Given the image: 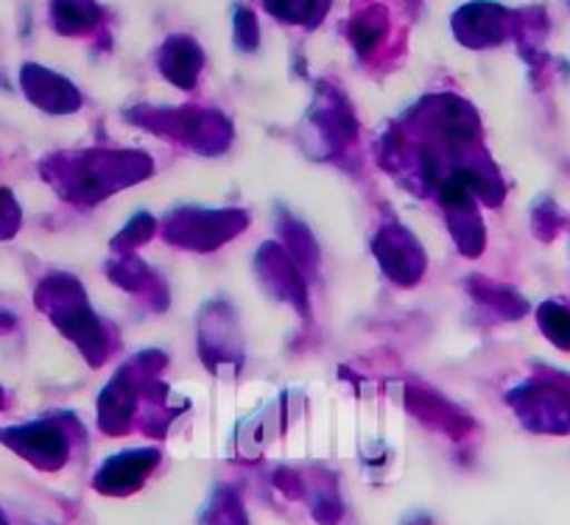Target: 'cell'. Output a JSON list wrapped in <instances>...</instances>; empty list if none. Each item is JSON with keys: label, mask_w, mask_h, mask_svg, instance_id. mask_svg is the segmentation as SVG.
Listing matches in <instances>:
<instances>
[{"label": "cell", "mask_w": 570, "mask_h": 525, "mask_svg": "<svg viewBox=\"0 0 570 525\" xmlns=\"http://www.w3.org/2000/svg\"><path fill=\"white\" fill-rule=\"evenodd\" d=\"M177 227H171V240L190 238L188 246H216L227 240L235 229H244L246 218L240 212H190V216H177Z\"/></svg>", "instance_id": "6da1fadb"}, {"label": "cell", "mask_w": 570, "mask_h": 525, "mask_svg": "<svg viewBox=\"0 0 570 525\" xmlns=\"http://www.w3.org/2000/svg\"><path fill=\"white\" fill-rule=\"evenodd\" d=\"M375 249L377 255H381L383 269H386L394 280L409 286V283H414L416 277L422 275V266H425V262H422V249L411 240L409 232H403V229H386V232L377 238Z\"/></svg>", "instance_id": "7a4b0ae2"}, {"label": "cell", "mask_w": 570, "mask_h": 525, "mask_svg": "<svg viewBox=\"0 0 570 525\" xmlns=\"http://www.w3.org/2000/svg\"><path fill=\"white\" fill-rule=\"evenodd\" d=\"M23 85L26 92H29L40 107L51 109V112H73V109H79L81 98L79 92H76V87L68 85L65 79H59V76L48 73V70L29 65V68L23 70Z\"/></svg>", "instance_id": "3957f363"}, {"label": "cell", "mask_w": 570, "mask_h": 525, "mask_svg": "<svg viewBox=\"0 0 570 525\" xmlns=\"http://www.w3.org/2000/svg\"><path fill=\"white\" fill-rule=\"evenodd\" d=\"M160 68L174 85H179L183 90H190V87L196 85V76H199L202 70L199 46L190 42L188 37H171L160 53Z\"/></svg>", "instance_id": "277c9868"}, {"label": "cell", "mask_w": 570, "mask_h": 525, "mask_svg": "<svg viewBox=\"0 0 570 525\" xmlns=\"http://www.w3.org/2000/svg\"><path fill=\"white\" fill-rule=\"evenodd\" d=\"M101 12L92 0H53V26L62 34H81L98 23Z\"/></svg>", "instance_id": "5b68a950"}, {"label": "cell", "mask_w": 570, "mask_h": 525, "mask_svg": "<svg viewBox=\"0 0 570 525\" xmlns=\"http://www.w3.org/2000/svg\"><path fill=\"white\" fill-rule=\"evenodd\" d=\"M268 12L279 20H288V23H308V18L314 14L316 20L322 18V9H325V0H266Z\"/></svg>", "instance_id": "8992f818"}, {"label": "cell", "mask_w": 570, "mask_h": 525, "mask_svg": "<svg viewBox=\"0 0 570 525\" xmlns=\"http://www.w3.org/2000/svg\"><path fill=\"white\" fill-rule=\"evenodd\" d=\"M383 31H386V18H383L381 9H370V12L361 14L353 26V42L358 48V53L370 51Z\"/></svg>", "instance_id": "52a82bcc"}, {"label": "cell", "mask_w": 570, "mask_h": 525, "mask_svg": "<svg viewBox=\"0 0 570 525\" xmlns=\"http://www.w3.org/2000/svg\"><path fill=\"white\" fill-rule=\"evenodd\" d=\"M235 34H238V48H244V51H255L257 20L249 9H238V14H235Z\"/></svg>", "instance_id": "ba28073f"}, {"label": "cell", "mask_w": 570, "mask_h": 525, "mask_svg": "<svg viewBox=\"0 0 570 525\" xmlns=\"http://www.w3.org/2000/svg\"><path fill=\"white\" fill-rule=\"evenodd\" d=\"M151 232H155V221H151L149 216H137L135 221H131L129 227H126V232L120 235V238H124V240H120V244H129V246L131 244H142V240L149 238Z\"/></svg>", "instance_id": "9c48e42d"}]
</instances>
